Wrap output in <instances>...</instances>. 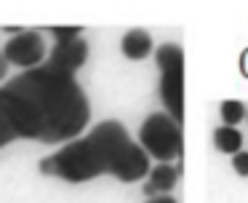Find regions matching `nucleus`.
<instances>
[{"label":"nucleus","mask_w":248,"mask_h":203,"mask_svg":"<svg viewBox=\"0 0 248 203\" xmlns=\"http://www.w3.org/2000/svg\"><path fill=\"white\" fill-rule=\"evenodd\" d=\"M232 169H235V174H240V176H248V152H237V155H232Z\"/></svg>","instance_id":"ddd939ff"},{"label":"nucleus","mask_w":248,"mask_h":203,"mask_svg":"<svg viewBox=\"0 0 248 203\" xmlns=\"http://www.w3.org/2000/svg\"><path fill=\"white\" fill-rule=\"evenodd\" d=\"M243 64H246V75H248V53L243 56Z\"/></svg>","instance_id":"f3484780"},{"label":"nucleus","mask_w":248,"mask_h":203,"mask_svg":"<svg viewBox=\"0 0 248 203\" xmlns=\"http://www.w3.org/2000/svg\"><path fill=\"white\" fill-rule=\"evenodd\" d=\"M40 174L64 179L70 185L91 182L102 174H112L115 179L139 182L150 176V155L139 142L128 136V128L120 120H102L91 128V134L67 142L59 152L40 160Z\"/></svg>","instance_id":"f03ea898"},{"label":"nucleus","mask_w":248,"mask_h":203,"mask_svg":"<svg viewBox=\"0 0 248 203\" xmlns=\"http://www.w3.org/2000/svg\"><path fill=\"white\" fill-rule=\"evenodd\" d=\"M6 72H8V62H6V56L0 53V80L6 78Z\"/></svg>","instance_id":"2eb2a0df"},{"label":"nucleus","mask_w":248,"mask_h":203,"mask_svg":"<svg viewBox=\"0 0 248 203\" xmlns=\"http://www.w3.org/2000/svg\"><path fill=\"white\" fill-rule=\"evenodd\" d=\"M219 115H221V120H224V126L235 128L240 120H246L248 107L243 104L240 99H224V102H221V107H219Z\"/></svg>","instance_id":"9d476101"},{"label":"nucleus","mask_w":248,"mask_h":203,"mask_svg":"<svg viewBox=\"0 0 248 203\" xmlns=\"http://www.w3.org/2000/svg\"><path fill=\"white\" fill-rule=\"evenodd\" d=\"M86 59H88V43L83 37H72V40H56V46L51 48V56L46 62L51 67L62 69V72L75 75L86 64Z\"/></svg>","instance_id":"423d86ee"},{"label":"nucleus","mask_w":248,"mask_h":203,"mask_svg":"<svg viewBox=\"0 0 248 203\" xmlns=\"http://www.w3.org/2000/svg\"><path fill=\"white\" fill-rule=\"evenodd\" d=\"M0 112L16 139L67 144L88 126L91 104L75 75L46 62L0 85Z\"/></svg>","instance_id":"f257e3e1"},{"label":"nucleus","mask_w":248,"mask_h":203,"mask_svg":"<svg viewBox=\"0 0 248 203\" xmlns=\"http://www.w3.org/2000/svg\"><path fill=\"white\" fill-rule=\"evenodd\" d=\"M3 30L8 32V35H19V32H24L22 27H14V24H8V27H3Z\"/></svg>","instance_id":"dca6fc26"},{"label":"nucleus","mask_w":248,"mask_h":203,"mask_svg":"<svg viewBox=\"0 0 248 203\" xmlns=\"http://www.w3.org/2000/svg\"><path fill=\"white\" fill-rule=\"evenodd\" d=\"M11 142H16V136H14L11 126L6 123V118H3V112H0V150L6 147V144H11Z\"/></svg>","instance_id":"f8f14e48"},{"label":"nucleus","mask_w":248,"mask_h":203,"mask_svg":"<svg viewBox=\"0 0 248 203\" xmlns=\"http://www.w3.org/2000/svg\"><path fill=\"white\" fill-rule=\"evenodd\" d=\"M120 48H123V56L131 59V62H141L152 53V37L147 30H128L120 40Z\"/></svg>","instance_id":"6e6552de"},{"label":"nucleus","mask_w":248,"mask_h":203,"mask_svg":"<svg viewBox=\"0 0 248 203\" xmlns=\"http://www.w3.org/2000/svg\"><path fill=\"white\" fill-rule=\"evenodd\" d=\"M246 120H248V115H246Z\"/></svg>","instance_id":"a211bd4d"},{"label":"nucleus","mask_w":248,"mask_h":203,"mask_svg":"<svg viewBox=\"0 0 248 203\" xmlns=\"http://www.w3.org/2000/svg\"><path fill=\"white\" fill-rule=\"evenodd\" d=\"M48 32L56 40H72V37H83V27H48Z\"/></svg>","instance_id":"9b49d317"},{"label":"nucleus","mask_w":248,"mask_h":203,"mask_svg":"<svg viewBox=\"0 0 248 203\" xmlns=\"http://www.w3.org/2000/svg\"><path fill=\"white\" fill-rule=\"evenodd\" d=\"M3 56H6L8 64L14 67H22L24 72L27 69H35L40 64H46V43H43V35L35 30H24L19 35H14L11 40L3 46Z\"/></svg>","instance_id":"39448f33"},{"label":"nucleus","mask_w":248,"mask_h":203,"mask_svg":"<svg viewBox=\"0 0 248 203\" xmlns=\"http://www.w3.org/2000/svg\"><path fill=\"white\" fill-rule=\"evenodd\" d=\"M147 203H176V198H171V195H160V198H150Z\"/></svg>","instance_id":"4468645a"},{"label":"nucleus","mask_w":248,"mask_h":203,"mask_svg":"<svg viewBox=\"0 0 248 203\" xmlns=\"http://www.w3.org/2000/svg\"><path fill=\"white\" fill-rule=\"evenodd\" d=\"M160 67V102L176 123H184V51L182 46L163 43L155 51Z\"/></svg>","instance_id":"20e7f679"},{"label":"nucleus","mask_w":248,"mask_h":203,"mask_svg":"<svg viewBox=\"0 0 248 203\" xmlns=\"http://www.w3.org/2000/svg\"><path fill=\"white\" fill-rule=\"evenodd\" d=\"M139 144L150 158L160 163H171L184 155L182 123H176L168 112H152L139 128Z\"/></svg>","instance_id":"7ed1b4c3"},{"label":"nucleus","mask_w":248,"mask_h":203,"mask_svg":"<svg viewBox=\"0 0 248 203\" xmlns=\"http://www.w3.org/2000/svg\"><path fill=\"white\" fill-rule=\"evenodd\" d=\"M179 176H182V169H179V166L157 163L155 169L150 171V176H147L144 192H147V195H157V192H171L173 187H176Z\"/></svg>","instance_id":"0eeeda50"},{"label":"nucleus","mask_w":248,"mask_h":203,"mask_svg":"<svg viewBox=\"0 0 248 203\" xmlns=\"http://www.w3.org/2000/svg\"><path fill=\"white\" fill-rule=\"evenodd\" d=\"M214 147L224 155H237L243 150V134L232 126H219L214 131Z\"/></svg>","instance_id":"1a4fd4ad"}]
</instances>
